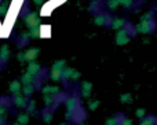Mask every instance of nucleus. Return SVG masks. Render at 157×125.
<instances>
[{
  "label": "nucleus",
  "instance_id": "nucleus-8",
  "mask_svg": "<svg viewBox=\"0 0 157 125\" xmlns=\"http://www.w3.org/2000/svg\"><path fill=\"white\" fill-rule=\"evenodd\" d=\"M51 77L54 81H58V80H61L62 79V69H52V72H51Z\"/></svg>",
  "mask_w": 157,
  "mask_h": 125
},
{
  "label": "nucleus",
  "instance_id": "nucleus-16",
  "mask_svg": "<svg viewBox=\"0 0 157 125\" xmlns=\"http://www.w3.org/2000/svg\"><path fill=\"white\" fill-rule=\"evenodd\" d=\"M0 58H2L3 61H6L8 58V48L7 47H3L2 48V52H0Z\"/></svg>",
  "mask_w": 157,
  "mask_h": 125
},
{
  "label": "nucleus",
  "instance_id": "nucleus-15",
  "mask_svg": "<svg viewBox=\"0 0 157 125\" xmlns=\"http://www.w3.org/2000/svg\"><path fill=\"white\" fill-rule=\"evenodd\" d=\"M29 36H32V37H39V36H40V29H39V28H30Z\"/></svg>",
  "mask_w": 157,
  "mask_h": 125
},
{
  "label": "nucleus",
  "instance_id": "nucleus-23",
  "mask_svg": "<svg viewBox=\"0 0 157 125\" xmlns=\"http://www.w3.org/2000/svg\"><path fill=\"white\" fill-rule=\"evenodd\" d=\"M83 91H86V92H90L91 91V84L90 83H83Z\"/></svg>",
  "mask_w": 157,
  "mask_h": 125
},
{
  "label": "nucleus",
  "instance_id": "nucleus-2",
  "mask_svg": "<svg viewBox=\"0 0 157 125\" xmlns=\"http://www.w3.org/2000/svg\"><path fill=\"white\" fill-rule=\"evenodd\" d=\"M25 22H26V25L29 28H37L39 26V18H37V15H36L35 13L26 15V18H25Z\"/></svg>",
  "mask_w": 157,
  "mask_h": 125
},
{
  "label": "nucleus",
  "instance_id": "nucleus-29",
  "mask_svg": "<svg viewBox=\"0 0 157 125\" xmlns=\"http://www.w3.org/2000/svg\"><path fill=\"white\" fill-rule=\"evenodd\" d=\"M44 120L48 123V121H51V114H44Z\"/></svg>",
  "mask_w": 157,
  "mask_h": 125
},
{
  "label": "nucleus",
  "instance_id": "nucleus-5",
  "mask_svg": "<svg viewBox=\"0 0 157 125\" xmlns=\"http://www.w3.org/2000/svg\"><path fill=\"white\" fill-rule=\"evenodd\" d=\"M14 103L18 107H26V99H25L24 95L17 92V94H14Z\"/></svg>",
  "mask_w": 157,
  "mask_h": 125
},
{
  "label": "nucleus",
  "instance_id": "nucleus-27",
  "mask_svg": "<svg viewBox=\"0 0 157 125\" xmlns=\"http://www.w3.org/2000/svg\"><path fill=\"white\" fill-rule=\"evenodd\" d=\"M120 125H132V121H131V120H123Z\"/></svg>",
  "mask_w": 157,
  "mask_h": 125
},
{
  "label": "nucleus",
  "instance_id": "nucleus-30",
  "mask_svg": "<svg viewBox=\"0 0 157 125\" xmlns=\"http://www.w3.org/2000/svg\"><path fill=\"white\" fill-rule=\"evenodd\" d=\"M35 2H36V3H41V2H43V0H35Z\"/></svg>",
  "mask_w": 157,
  "mask_h": 125
},
{
  "label": "nucleus",
  "instance_id": "nucleus-17",
  "mask_svg": "<svg viewBox=\"0 0 157 125\" xmlns=\"http://www.w3.org/2000/svg\"><path fill=\"white\" fill-rule=\"evenodd\" d=\"M32 91H33V85L32 84H28V85H25L24 87V94L25 95H30Z\"/></svg>",
  "mask_w": 157,
  "mask_h": 125
},
{
  "label": "nucleus",
  "instance_id": "nucleus-24",
  "mask_svg": "<svg viewBox=\"0 0 157 125\" xmlns=\"http://www.w3.org/2000/svg\"><path fill=\"white\" fill-rule=\"evenodd\" d=\"M117 123H119L117 118H109V120L106 121V125H117Z\"/></svg>",
  "mask_w": 157,
  "mask_h": 125
},
{
  "label": "nucleus",
  "instance_id": "nucleus-11",
  "mask_svg": "<svg viewBox=\"0 0 157 125\" xmlns=\"http://www.w3.org/2000/svg\"><path fill=\"white\" fill-rule=\"evenodd\" d=\"M72 74H73V70L71 68H65L62 69V79L68 80V79H72Z\"/></svg>",
  "mask_w": 157,
  "mask_h": 125
},
{
  "label": "nucleus",
  "instance_id": "nucleus-19",
  "mask_svg": "<svg viewBox=\"0 0 157 125\" xmlns=\"http://www.w3.org/2000/svg\"><path fill=\"white\" fill-rule=\"evenodd\" d=\"M155 124V118H144L142 120V123H141V125H153Z\"/></svg>",
  "mask_w": 157,
  "mask_h": 125
},
{
  "label": "nucleus",
  "instance_id": "nucleus-6",
  "mask_svg": "<svg viewBox=\"0 0 157 125\" xmlns=\"http://www.w3.org/2000/svg\"><path fill=\"white\" fill-rule=\"evenodd\" d=\"M39 72H40V65H39V63H36V62L29 63V66H28V73L35 77L36 74H39Z\"/></svg>",
  "mask_w": 157,
  "mask_h": 125
},
{
  "label": "nucleus",
  "instance_id": "nucleus-20",
  "mask_svg": "<svg viewBox=\"0 0 157 125\" xmlns=\"http://www.w3.org/2000/svg\"><path fill=\"white\" fill-rule=\"evenodd\" d=\"M119 4L124 6V7H130L132 4V0H119Z\"/></svg>",
  "mask_w": 157,
  "mask_h": 125
},
{
  "label": "nucleus",
  "instance_id": "nucleus-18",
  "mask_svg": "<svg viewBox=\"0 0 157 125\" xmlns=\"http://www.w3.org/2000/svg\"><path fill=\"white\" fill-rule=\"evenodd\" d=\"M43 92L44 94H54V92H58V88L57 87H46V88H44V90H43Z\"/></svg>",
  "mask_w": 157,
  "mask_h": 125
},
{
  "label": "nucleus",
  "instance_id": "nucleus-7",
  "mask_svg": "<svg viewBox=\"0 0 157 125\" xmlns=\"http://www.w3.org/2000/svg\"><path fill=\"white\" fill-rule=\"evenodd\" d=\"M37 52H39V51H37V50H35V48H33V50H29V51L25 52L24 58H25L26 61H33L36 57H37Z\"/></svg>",
  "mask_w": 157,
  "mask_h": 125
},
{
  "label": "nucleus",
  "instance_id": "nucleus-14",
  "mask_svg": "<svg viewBox=\"0 0 157 125\" xmlns=\"http://www.w3.org/2000/svg\"><path fill=\"white\" fill-rule=\"evenodd\" d=\"M119 6H120L119 0H108V7L110 8V10H116Z\"/></svg>",
  "mask_w": 157,
  "mask_h": 125
},
{
  "label": "nucleus",
  "instance_id": "nucleus-10",
  "mask_svg": "<svg viewBox=\"0 0 157 125\" xmlns=\"http://www.w3.org/2000/svg\"><path fill=\"white\" fill-rule=\"evenodd\" d=\"M94 22L97 25H105L106 24V15L105 14H101V15H97L94 19Z\"/></svg>",
  "mask_w": 157,
  "mask_h": 125
},
{
  "label": "nucleus",
  "instance_id": "nucleus-1",
  "mask_svg": "<svg viewBox=\"0 0 157 125\" xmlns=\"http://www.w3.org/2000/svg\"><path fill=\"white\" fill-rule=\"evenodd\" d=\"M153 28H155V24H153V21L152 19H142L141 21V24L138 25V32H141V33H149V32H152L153 30Z\"/></svg>",
  "mask_w": 157,
  "mask_h": 125
},
{
  "label": "nucleus",
  "instance_id": "nucleus-3",
  "mask_svg": "<svg viewBox=\"0 0 157 125\" xmlns=\"http://www.w3.org/2000/svg\"><path fill=\"white\" fill-rule=\"evenodd\" d=\"M66 107H68V113L69 114H73L75 112H77L78 110V103H77V99L76 98H69L68 101H66Z\"/></svg>",
  "mask_w": 157,
  "mask_h": 125
},
{
  "label": "nucleus",
  "instance_id": "nucleus-26",
  "mask_svg": "<svg viewBox=\"0 0 157 125\" xmlns=\"http://www.w3.org/2000/svg\"><path fill=\"white\" fill-rule=\"evenodd\" d=\"M136 116H138V117H144V116H145V110H142V109L136 110Z\"/></svg>",
  "mask_w": 157,
  "mask_h": 125
},
{
  "label": "nucleus",
  "instance_id": "nucleus-4",
  "mask_svg": "<svg viewBox=\"0 0 157 125\" xmlns=\"http://www.w3.org/2000/svg\"><path fill=\"white\" fill-rule=\"evenodd\" d=\"M128 40H130V37L127 36V30H124V29H121V30H119L117 32V36H116V41H117V44H125V43H128Z\"/></svg>",
  "mask_w": 157,
  "mask_h": 125
},
{
  "label": "nucleus",
  "instance_id": "nucleus-22",
  "mask_svg": "<svg viewBox=\"0 0 157 125\" xmlns=\"http://www.w3.org/2000/svg\"><path fill=\"white\" fill-rule=\"evenodd\" d=\"M18 123L19 124H26L28 123V116H19V117H18Z\"/></svg>",
  "mask_w": 157,
  "mask_h": 125
},
{
  "label": "nucleus",
  "instance_id": "nucleus-28",
  "mask_svg": "<svg viewBox=\"0 0 157 125\" xmlns=\"http://www.w3.org/2000/svg\"><path fill=\"white\" fill-rule=\"evenodd\" d=\"M98 105H99V103H98V102H92V103H90V107H91L92 110H95V109H97V106H98Z\"/></svg>",
  "mask_w": 157,
  "mask_h": 125
},
{
  "label": "nucleus",
  "instance_id": "nucleus-12",
  "mask_svg": "<svg viewBox=\"0 0 157 125\" xmlns=\"http://www.w3.org/2000/svg\"><path fill=\"white\" fill-rule=\"evenodd\" d=\"M22 83H24V85H28V84H32L33 83V76L29 73L24 74V77H22Z\"/></svg>",
  "mask_w": 157,
  "mask_h": 125
},
{
  "label": "nucleus",
  "instance_id": "nucleus-25",
  "mask_svg": "<svg viewBox=\"0 0 157 125\" xmlns=\"http://www.w3.org/2000/svg\"><path fill=\"white\" fill-rule=\"evenodd\" d=\"M131 101V96L130 95H123L121 96V102H130Z\"/></svg>",
  "mask_w": 157,
  "mask_h": 125
},
{
  "label": "nucleus",
  "instance_id": "nucleus-13",
  "mask_svg": "<svg viewBox=\"0 0 157 125\" xmlns=\"http://www.w3.org/2000/svg\"><path fill=\"white\" fill-rule=\"evenodd\" d=\"M19 90H21V83H19V81H14L13 84H11V87H10V91L13 94H17Z\"/></svg>",
  "mask_w": 157,
  "mask_h": 125
},
{
  "label": "nucleus",
  "instance_id": "nucleus-9",
  "mask_svg": "<svg viewBox=\"0 0 157 125\" xmlns=\"http://www.w3.org/2000/svg\"><path fill=\"white\" fill-rule=\"evenodd\" d=\"M124 24H125L124 19H114V21L112 22V28L119 30V29H121V26H124Z\"/></svg>",
  "mask_w": 157,
  "mask_h": 125
},
{
  "label": "nucleus",
  "instance_id": "nucleus-21",
  "mask_svg": "<svg viewBox=\"0 0 157 125\" xmlns=\"http://www.w3.org/2000/svg\"><path fill=\"white\" fill-rule=\"evenodd\" d=\"M63 61H58V62H55L54 65H52V69H63Z\"/></svg>",
  "mask_w": 157,
  "mask_h": 125
}]
</instances>
